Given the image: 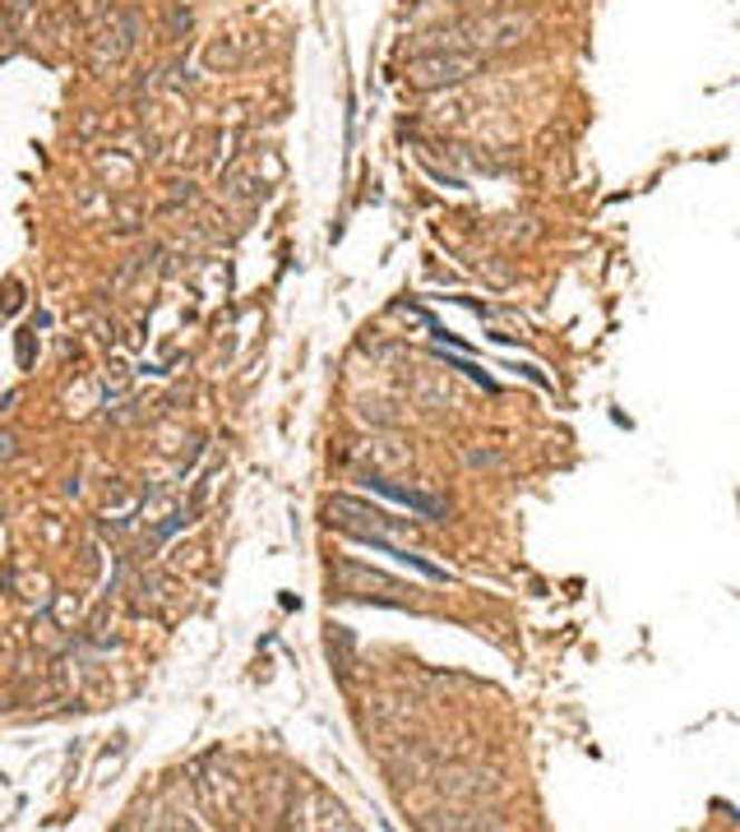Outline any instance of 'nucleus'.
<instances>
[{"instance_id":"obj_1","label":"nucleus","mask_w":740,"mask_h":832,"mask_svg":"<svg viewBox=\"0 0 740 832\" xmlns=\"http://www.w3.org/2000/svg\"><path fill=\"white\" fill-rule=\"evenodd\" d=\"M477 70H481L477 51H436V56L408 60V84L412 88H445V84H463Z\"/></svg>"},{"instance_id":"obj_2","label":"nucleus","mask_w":740,"mask_h":832,"mask_svg":"<svg viewBox=\"0 0 740 832\" xmlns=\"http://www.w3.org/2000/svg\"><path fill=\"white\" fill-rule=\"evenodd\" d=\"M523 33H528V19L523 14H490V19H473V23L454 28V38L477 47V56L496 51V47H514V42H523Z\"/></svg>"},{"instance_id":"obj_3","label":"nucleus","mask_w":740,"mask_h":832,"mask_svg":"<svg viewBox=\"0 0 740 832\" xmlns=\"http://www.w3.org/2000/svg\"><path fill=\"white\" fill-rule=\"evenodd\" d=\"M366 486H370V490H380V496H389V500H398V505L417 509V513H426V518H440V513H445V505H440V500H430V496H417V490H403V486H393V481L366 477Z\"/></svg>"},{"instance_id":"obj_4","label":"nucleus","mask_w":740,"mask_h":832,"mask_svg":"<svg viewBox=\"0 0 740 832\" xmlns=\"http://www.w3.org/2000/svg\"><path fill=\"white\" fill-rule=\"evenodd\" d=\"M449 365H454V370H463V375H468V380H477L481 389H496V380H490L477 361H468V356H449Z\"/></svg>"}]
</instances>
